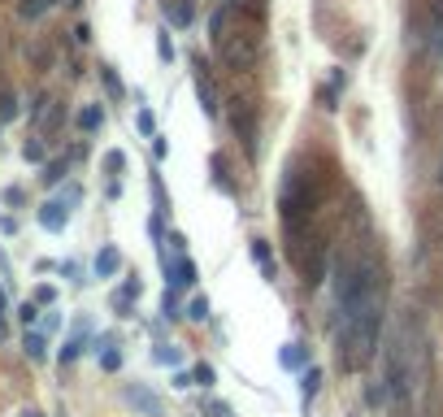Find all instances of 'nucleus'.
<instances>
[{
    "instance_id": "obj_5",
    "label": "nucleus",
    "mask_w": 443,
    "mask_h": 417,
    "mask_svg": "<svg viewBox=\"0 0 443 417\" xmlns=\"http://www.w3.org/2000/svg\"><path fill=\"white\" fill-rule=\"evenodd\" d=\"M65 218H70V208H65L61 200H48V204L40 208V227H44V231H61Z\"/></svg>"
},
{
    "instance_id": "obj_20",
    "label": "nucleus",
    "mask_w": 443,
    "mask_h": 417,
    "mask_svg": "<svg viewBox=\"0 0 443 417\" xmlns=\"http://www.w3.org/2000/svg\"><path fill=\"white\" fill-rule=\"evenodd\" d=\"M187 317H191V322H205V317H209V300H205V296H196V300H191V309H187Z\"/></svg>"
},
{
    "instance_id": "obj_9",
    "label": "nucleus",
    "mask_w": 443,
    "mask_h": 417,
    "mask_svg": "<svg viewBox=\"0 0 443 417\" xmlns=\"http://www.w3.org/2000/svg\"><path fill=\"white\" fill-rule=\"evenodd\" d=\"M22 348H26V357H31V361H40L44 352H48V339H44V330H26Z\"/></svg>"
},
{
    "instance_id": "obj_8",
    "label": "nucleus",
    "mask_w": 443,
    "mask_h": 417,
    "mask_svg": "<svg viewBox=\"0 0 443 417\" xmlns=\"http://www.w3.org/2000/svg\"><path fill=\"white\" fill-rule=\"evenodd\" d=\"M166 274H170V287H191V283H196V265H191L187 256H183V261L166 265Z\"/></svg>"
},
{
    "instance_id": "obj_18",
    "label": "nucleus",
    "mask_w": 443,
    "mask_h": 417,
    "mask_svg": "<svg viewBox=\"0 0 443 417\" xmlns=\"http://www.w3.org/2000/svg\"><path fill=\"white\" fill-rule=\"evenodd\" d=\"M13 118H18V100L5 91V96H0V122H13Z\"/></svg>"
},
{
    "instance_id": "obj_19",
    "label": "nucleus",
    "mask_w": 443,
    "mask_h": 417,
    "mask_svg": "<svg viewBox=\"0 0 443 417\" xmlns=\"http://www.w3.org/2000/svg\"><path fill=\"white\" fill-rule=\"evenodd\" d=\"M157 57H161V61H174V44H170V30H161V35H157Z\"/></svg>"
},
{
    "instance_id": "obj_4",
    "label": "nucleus",
    "mask_w": 443,
    "mask_h": 417,
    "mask_svg": "<svg viewBox=\"0 0 443 417\" xmlns=\"http://www.w3.org/2000/svg\"><path fill=\"white\" fill-rule=\"evenodd\" d=\"M96 357H101V370H118L122 365V352H118V339H113V335H101V344H96Z\"/></svg>"
},
{
    "instance_id": "obj_1",
    "label": "nucleus",
    "mask_w": 443,
    "mask_h": 417,
    "mask_svg": "<svg viewBox=\"0 0 443 417\" xmlns=\"http://www.w3.org/2000/svg\"><path fill=\"white\" fill-rule=\"evenodd\" d=\"M218 48H222V61H226L231 70H252V66H257V44H252V35H222Z\"/></svg>"
},
{
    "instance_id": "obj_16",
    "label": "nucleus",
    "mask_w": 443,
    "mask_h": 417,
    "mask_svg": "<svg viewBox=\"0 0 443 417\" xmlns=\"http://www.w3.org/2000/svg\"><path fill=\"white\" fill-rule=\"evenodd\" d=\"M153 357H157L161 365H174V370H178V365H183V352H178V348H170V344H161V348L153 352Z\"/></svg>"
},
{
    "instance_id": "obj_7",
    "label": "nucleus",
    "mask_w": 443,
    "mask_h": 417,
    "mask_svg": "<svg viewBox=\"0 0 443 417\" xmlns=\"http://www.w3.org/2000/svg\"><path fill=\"white\" fill-rule=\"evenodd\" d=\"M118 269H122V252L118 248H101V252H96V274H101V278H113Z\"/></svg>"
},
{
    "instance_id": "obj_25",
    "label": "nucleus",
    "mask_w": 443,
    "mask_h": 417,
    "mask_svg": "<svg viewBox=\"0 0 443 417\" xmlns=\"http://www.w3.org/2000/svg\"><path fill=\"white\" fill-rule=\"evenodd\" d=\"M431 53H435V61H443V26H435V35H431Z\"/></svg>"
},
{
    "instance_id": "obj_11",
    "label": "nucleus",
    "mask_w": 443,
    "mask_h": 417,
    "mask_svg": "<svg viewBox=\"0 0 443 417\" xmlns=\"http://www.w3.org/2000/svg\"><path fill=\"white\" fill-rule=\"evenodd\" d=\"M318 387H322V370H304V378H300V396H304V405L318 396Z\"/></svg>"
},
{
    "instance_id": "obj_17",
    "label": "nucleus",
    "mask_w": 443,
    "mask_h": 417,
    "mask_svg": "<svg viewBox=\"0 0 443 417\" xmlns=\"http://www.w3.org/2000/svg\"><path fill=\"white\" fill-rule=\"evenodd\" d=\"M283 365H287V370H300V365H304V348L300 344H287L283 348Z\"/></svg>"
},
{
    "instance_id": "obj_21",
    "label": "nucleus",
    "mask_w": 443,
    "mask_h": 417,
    "mask_svg": "<svg viewBox=\"0 0 443 417\" xmlns=\"http://www.w3.org/2000/svg\"><path fill=\"white\" fill-rule=\"evenodd\" d=\"M191 13H196V9H191V0H178V5H174V22H178V26H187V22H191Z\"/></svg>"
},
{
    "instance_id": "obj_24",
    "label": "nucleus",
    "mask_w": 443,
    "mask_h": 417,
    "mask_svg": "<svg viewBox=\"0 0 443 417\" xmlns=\"http://www.w3.org/2000/svg\"><path fill=\"white\" fill-rule=\"evenodd\" d=\"M18 313H22V322H26V326H35V322H40V309H35V304H31V300L22 304V309H18Z\"/></svg>"
},
{
    "instance_id": "obj_14",
    "label": "nucleus",
    "mask_w": 443,
    "mask_h": 417,
    "mask_svg": "<svg viewBox=\"0 0 443 417\" xmlns=\"http://www.w3.org/2000/svg\"><path fill=\"white\" fill-rule=\"evenodd\" d=\"M252 256H257V265L266 269V278H274V256H270V244H261V239H257V244H252Z\"/></svg>"
},
{
    "instance_id": "obj_28",
    "label": "nucleus",
    "mask_w": 443,
    "mask_h": 417,
    "mask_svg": "<svg viewBox=\"0 0 443 417\" xmlns=\"http://www.w3.org/2000/svg\"><path fill=\"white\" fill-rule=\"evenodd\" d=\"M53 300H57L53 287H40V292H35V304H53Z\"/></svg>"
},
{
    "instance_id": "obj_35",
    "label": "nucleus",
    "mask_w": 443,
    "mask_h": 417,
    "mask_svg": "<svg viewBox=\"0 0 443 417\" xmlns=\"http://www.w3.org/2000/svg\"><path fill=\"white\" fill-rule=\"evenodd\" d=\"M0 339H5V322H0Z\"/></svg>"
},
{
    "instance_id": "obj_10",
    "label": "nucleus",
    "mask_w": 443,
    "mask_h": 417,
    "mask_svg": "<svg viewBox=\"0 0 443 417\" xmlns=\"http://www.w3.org/2000/svg\"><path fill=\"white\" fill-rule=\"evenodd\" d=\"M53 5H57V0H22V5H18V13H22V18H31V22H35V18H44V13L53 9Z\"/></svg>"
},
{
    "instance_id": "obj_32",
    "label": "nucleus",
    "mask_w": 443,
    "mask_h": 417,
    "mask_svg": "<svg viewBox=\"0 0 443 417\" xmlns=\"http://www.w3.org/2000/svg\"><path fill=\"white\" fill-rule=\"evenodd\" d=\"M61 174H65L61 166H48V174H44V183H61Z\"/></svg>"
},
{
    "instance_id": "obj_3",
    "label": "nucleus",
    "mask_w": 443,
    "mask_h": 417,
    "mask_svg": "<svg viewBox=\"0 0 443 417\" xmlns=\"http://www.w3.org/2000/svg\"><path fill=\"white\" fill-rule=\"evenodd\" d=\"M31 122H35L40 131H53V126L61 122V105H57V96H40V100L31 105Z\"/></svg>"
},
{
    "instance_id": "obj_22",
    "label": "nucleus",
    "mask_w": 443,
    "mask_h": 417,
    "mask_svg": "<svg viewBox=\"0 0 443 417\" xmlns=\"http://www.w3.org/2000/svg\"><path fill=\"white\" fill-rule=\"evenodd\" d=\"M205 417H231V405H222V400H209Z\"/></svg>"
},
{
    "instance_id": "obj_33",
    "label": "nucleus",
    "mask_w": 443,
    "mask_h": 417,
    "mask_svg": "<svg viewBox=\"0 0 443 417\" xmlns=\"http://www.w3.org/2000/svg\"><path fill=\"white\" fill-rule=\"evenodd\" d=\"M435 26H443V0H435Z\"/></svg>"
},
{
    "instance_id": "obj_27",
    "label": "nucleus",
    "mask_w": 443,
    "mask_h": 417,
    "mask_svg": "<svg viewBox=\"0 0 443 417\" xmlns=\"http://www.w3.org/2000/svg\"><path fill=\"white\" fill-rule=\"evenodd\" d=\"M105 166H109V174H118V170L126 166V157H122V152H109V157H105Z\"/></svg>"
},
{
    "instance_id": "obj_12",
    "label": "nucleus",
    "mask_w": 443,
    "mask_h": 417,
    "mask_svg": "<svg viewBox=\"0 0 443 417\" xmlns=\"http://www.w3.org/2000/svg\"><path fill=\"white\" fill-rule=\"evenodd\" d=\"M105 122V114L96 105H87V109H78V131H96V126Z\"/></svg>"
},
{
    "instance_id": "obj_15",
    "label": "nucleus",
    "mask_w": 443,
    "mask_h": 417,
    "mask_svg": "<svg viewBox=\"0 0 443 417\" xmlns=\"http://www.w3.org/2000/svg\"><path fill=\"white\" fill-rule=\"evenodd\" d=\"M196 91H200V109H205V114L213 118V114H218V96H213V87H209V78H200V87H196Z\"/></svg>"
},
{
    "instance_id": "obj_36",
    "label": "nucleus",
    "mask_w": 443,
    "mask_h": 417,
    "mask_svg": "<svg viewBox=\"0 0 443 417\" xmlns=\"http://www.w3.org/2000/svg\"><path fill=\"white\" fill-rule=\"evenodd\" d=\"M439 183H443V166H439Z\"/></svg>"
},
{
    "instance_id": "obj_34",
    "label": "nucleus",
    "mask_w": 443,
    "mask_h": 417,
    "mask_svg": "<svg viewBox=\"0 0 443 417\" xmlns=\"http://www.w3.org/2000/svg\"><path fill=\"white\" fill-rule=\"evenodd\" d=\"M5 304H9V300H5V292H0V313H5Z\"/></svg>"
},
{
    "instance_id": "obj_23",
    "label": "nucleus",
    "mask_w": 443,
    "mask_h": 417,
    "mask_svg": "<svg viewBox=\"0 0 443 417\" xmlns=\"http://www.w3.org/2000/svg\"><path fill=\"white\" fill-rule=\"evenodd\" d=\"M22 157H26V161H44V143H35V139H31L26 148H22Z\"/></svg>"
},
{
    "instance_id": "obj_2",
    "label": "nucleus",
    "mask_w": 443,
    "mask_h": 417,
    "mask_svg": "<svg viewBox=\"0 0 443 417\" xmlns=\"http://www.w3.org/2000/svg\"><path fill=\"white\" fill-rule=\"evenodd\" d=\"M122 400L135 413H144V417H166V405H161V396L153 391V387H144V382H130V387L122 391Z\"/></svg>"
},
{
    "instance_id": "obj_26",
    "label": "nucleus",
    "mask_w": 443,
    "mask_h": 417,
    "mask_svg": "<svg viewBox=\"0 0 443 417\" xmlns=\"http://www.w3.org/2000/svg\"><path fill=\"white\" fill-rule=\"evenodd\" d=\"M101 78H105V83H109V91H113V96H122V83H118V74H113L109 66L101 70Z\"/></svg>"
},
{
    "instance_id": "obj_29",
    "label": "nucleus",
    "mask_w": 443,
    "mask_h": 417,
    "mask_svg": "<svg viewBox=\"0 0 443 417\" xmlns=\"http://www.w3.org/2000/svg\"><path fill=\"white\" fill-rule=\"evenodd\" d=\"M196 382H205V387L213 382V370H209V365H196Z\"/></svg>"
},
{
    "instance_id": "obj_13",
    "label": "nucleus",
    "mask_w": 443,
    "mask_h": 417,
    "mask_svg": "<svg viewBox=\"0 0 443 417\" xmlns=\"http://www.w3.org/2000/svg\"><path fill=\"white\" fill-rule=\"evenodd\" d=\"M231 122H235V131H239L243 139L252 143V131H257V122H252V109H243V114H239V109H235V118H231Z\"/></svg>"
},
{
    "instance_id": "obj_31",
    "label": "nucleus",
    "mask_w": 443,
    "mask_h": 417,
    "mask_svg": "<svg viewBox=\"0 0 443 417\" xmlns=\"http://www.w3.org/2000/svg\"><path fill=\"white\" fill-rule=\"evenodd\" d=\"M166 152H170V148H166V139H157V135H153V157L161 161V157H166Z\"/></svg>"
},
{
    "instance_id": "obj_30",
    "label": "nucleus",
    "mask_w": 443,
    "mask_h": 417,
    "mask_svg": "<svg viewBox=\"0 0 443 417\" xmlns=\"http://www.w3.org/2000/svg\"><path fill=\"white\" fill-rule=\"evenodd\" d=\"M31 57H35V66H48V48L35 44V48H31Z\"/></svg>"
},
{
    "instance_id": "obj_37",
    "label": "nucleus",
    "mask_w": 443,
    "mask_h": 417,
    "mask_svg": "<svg viewBox=\"0 0 443 417\" xmlns=\"http://www.w3.org/2000/svg\"><path fill=\"white\" fill-rule=\"evenodd\" d=\"M70 5H78V0H70Z\"/></svg>"
},
{
    "instance_id": "obj_6",
    "label": "nucleus",
    "mask_w": 443,
    "mask_h": 417,
    "mask_svg": "<svg viewBox=\"0 0 443 417\" xmlns=\"http://www.w3.org/2000/svg\"><path fill=\"white\" fill-rule=\"evenodd\" d=\"M83 344H87V322L78 317V322H74V335H70V339H65V348H61V365H70L78 352H83Z\"/></svg>"
}]
</instances>
